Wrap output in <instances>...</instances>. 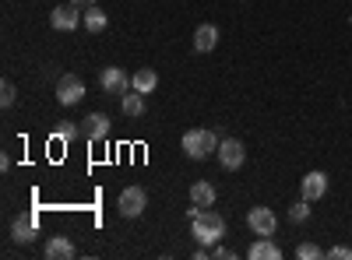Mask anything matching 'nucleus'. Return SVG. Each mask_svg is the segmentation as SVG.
<instances>
[{"instance_id":"nucleus-9","label":"nucleus","mask_w":352,"mask_h":260,"mask_svg":"<svg viewBox=\"0 0 352 260\" xmlns=\"http://www.w3.org/2000/svg\"><path fill=\"white\" fill-rule=\"evenodd\" d=\"M78 21H85V14L78 11V4H60V8H53V14H50V25L56 28V32H74L78 28Z\"/></svg>"},{"instance_id":"nucleus-18","label":"nucleus","mask_w":352,"mask_h":260,"mask_svg":"<svg viewBox=\"0 0 352 260\" xmlns=\"http://www.w3.org/2000/svg\"><path fill=\"white\" fill-rule=\"evenodd\" d=\"M124 113H127L131 120H134V117H141V113H144V99H141V92H134V88H131V92L124 95Z\"/></svg>"},{"instance_id":"nucleus-25","label":"nucleus","mask_w":352,"mask_h":260,"mask_svg":"<svg viewBox=\"0 0 352 260\" xmlns=\"http://www.w3.org/2000/svg\"><path fill=\"white\" fill-rule=\"evenodd\" d=\"M194 257H197V260H208V257H212V250H208V246H201V243H197V250H194Z\"/></svg>"},{"instance_id":"nucleus-21","label":"nucleus","mask_w":352,"mask_h":260,"mask_svg":"<svg viewBox=\"0 0 352 260\" xmlns=\"http://www.w3.org/2000/svg\"><path fill=\"white\" fill-rule=\"evenodd\" d=\"M296 257L300 260H317V257H324V250H320L317 243H300L296 246Z\"/></svg>"},{"instance_id":"nucleus-6","label":"nucleus","mask_w":352,"mask_h":260,"mask_svg":"<svg viewBox=\"0 0 352 260\" xmlns=\"http://www.w3.org/2000/svg\"><path fill=\"white\" fill-rule=\"evenodd\" d=\"M99 84H102V92L106 95H127L131 92V74L124 71V67H106L102 74H99Z\"/></svg>"},{"instance_id":"nucleus-15","label":"nucleus","mask_w":352,"mask_h":260,"mask_svg":"<svg viewBox=\"0 0 352 260\" xmlns=\"http://www.w3.org/2000/svg\"><path fill=\"white\" fill-rule=\"evenodd\" d=\"M39 233H36V218H14L11 222V239L14 243H21V246H28Z\"/></svg>"},{"instance_id":"nucleus-17","label":"nucleus","mask_w":352,"mask_h":260,"mask_svg":"<svg viewBox=\"0 0 352 260\" xmlns=\"http://www.w3.org/2000/svg\"><path fill=\"white\" fill-rule=\"evenodd\" d=\"M85 28H88V32H92V36H99L102 32V28L109 25V18H106V11L99 8V4H92V8H85V21H81Z\"/></svg>"},{"instance_id":"nucleus-13","label":"nucleus","mask_w":352,"mask_h":260,"mask_svg":"<svg viewBox=\"0 0 352 260\" xmlns=\"http://www.w3.org/2000/svg\"><path fill=\"white\" fill-rule=\"evenodd\" d=\"M247 257H250V260H278L282 250H278L275 236H257V243L247 250Z\"/></svg>"},{"instance_id":"nucleus-14","label":"nucleus","mask_w":352,"mask_h":260,"mask_svg":"<svg viewBox=\"0 0 352 260\" xmlns=\"http://www.w3.org/2000/svg\"><path fill=\"white\" fill-rule=\"evenodd\" d=\"M219 46V25H201L194 32V49L197 53H212Z\"/></svg>"},{"instance_id":"nucleus-19","label":"nucleus","mask_w":352,"mask_h":260,"mask_svg":"<svg viewBox=\"0 0 352 260\" xmlns=\"http://www.w3.org/2000/svg\"><path fill=\"white\" fill-rule=\"evenodd\" d=\"M307 218H310V200H307V197H300L296 204L289 208V222H292V225H300V222H307Z\"/></svg>"},{"instance_id":"nucleus-1","label":"nucleus","mask_w":352,"mask_h":260,"mask_svg":"<svg viewBox=\"0 0 352 260\" xmlns=\"http://www.w3.org/2000/svg\"><path fill=\"white\" fill-rule=\"evenodd\" d=\"M190 233H194V239L201 246H215L226 236V218L219 211H212V208H197L190 215Z\"/></svg>"},{"instance_id":"nucleus-8","label":"nucleus","mask_w":352,"mask_h":260,"mask_svg":"<svg viewBox=\"0 0 352 260\" xmlns=\"http://www.w3.org/2000/svg\"><path fill=\"white\" fill-rule=\"evenodd\" d=\"M328 187H331V180H328V172H320V169H314V172H307V176L300 180V197H307L310 204L314 200H320L328 193Z\"/></svg>"},{"instance_id":"nucleus-2","label":"nucleus","mask_w":352,"mask_h":260,"mask_svg":"<svg viewBox=\"0 0 352 260\" xmlns=\"http://www.w3.org/2000/svg\"><path fill=\"white\" fill-rule=\"evenodd\" d=\"M180 144H184L187 158L204 162L208 155H215V152H219V134H215V130H187Z\"/></svg>"},{"instance_id":"nucleus-23","label":"nucleus","mask_w":352,"mask_h":260,"mask_svg":"<svg viewBox=\"0 0 352 260\" xmlns=\"http://www.w3.org/2000/svg\"><path fill=\"white\" fill-rule=\"evenodd\" d=\"M212 257H215V260H232V257H236V253H232L229 246H222V243H215V250H212Z\"/></svg>"},{"instance_id":"nucleus-20","label":"nucleus","mask_w":352,"mask_h":260,"mask_svg":"<svg viewBox=\"0 0 352 260\" xmlns=\"http://www.w3.org/2000/svg\"><path fill=\"white\" fill-rule=\"evenodd\" d=\"M14 102H18V88H14L11 81H4V84H0V106H4V109H11Z\"/></svg>"},{"instance_id":"nucleus-27","label":"nucleus","mask_w":352,"mask_h":260,"mask_svg":"<svg viewBox=\"0 0 352 260\" xmlns=\"http://www.w3.org/2000/svg\"><path fill=\"white\" fill-rule=\"evenodd\" d=\"M349 25H352V14H349Z\"/></svg>"},{"instance_id":"nucleus-4","label":"nucleus","mask_w":352,"mask_h":260,"mask_svg":"<svg viewBox=\"0 0 352 260\" xmlns=\"http://www.w3.org/2000/svg\"><path fill=\"white\" fill-rule=\"evenodd\" d=\"M219 165L222 169H229V172H236L243 162H247V148H243V141H236V137H226V141H219Z\"/></svg>"},{"instance_id":"nucleus-10","label":"nucleus","mask_w":352,"mask_h":260,"mask_svg":"<svg viewBox=\"0 0 352 260\" xmlns=\"http://www.w3.org/2000/svg\"><path fill=\"white\" fill-rule=\"evenodd\" d=\"M81 134L88 141H106L109 137V117L106 113H88V117L81 120Z\"/></svg>"},{"instance_id":"nucleus-7","label":"nucleus","mask_w":352,"mask_h":260,"mask_svg":"<svg viewBox=\"0 0 352 260\" xmlns=\"http://www.w3.org/2000/svg\"><path fill=\"white\" fill-rule=\"evenodd\" d=\"M85 99V84L78 74H64L60 81H56V102L60 106H78Z\"/></svg>"},{"instance_id":"nucleus-22","label":"nucleus","mask_w":352,"mask_h":260,"mask_svg":"<svg viewBox=\"0 0 352 260\" xmlns=\"http://www.w3.org/2000/svg\"><path fill=\"white\" fill-rule=\"evenodd\" d=\"M324 257H331V260H352V246H331V250H324Z\"/></svg>"},{"instance_id":"nucleus-3","label":"nucleus","mask_w":352,"mask_h":260,"mask_svg":"<svg viewBox=\"0 0 352 260\" xmlns=\"http://www.w3.org/2000/svg\"><path fill=\"white\" fill-rule=\"evenodd\" d=\"M247 228H250L254 236H275V233H278V218H275L272 208L257 204V208L247 211Z\"/></svg>"},{"instance_id":"nucleus-16","label":"nucleus","mask_w":352,"mask_h":260,"mask_svg":"<svg viewBox=\"0 0 352 260\" xmlns=\"http://www.w3.org/2000/svg\"><path fill=\"white\" fill-rule=\"evenodd\" d=\"M155 84H159V74H155L152 67H141V71H134V74H131V88H134V92H141V95L155 92Z\"/></svg>"},{"instance_id":"nucleus-26","label":"nucleus","mask_w":352,"mask_h":260,"mask_svg":"<svg viewBox=\"0 0 352 260\" xmlns=\"http://www.w3.org/2000/svg\"><path fill=\"white\" fill-rule=\"evenodd\" d=\"M71 4H78V8H92V4H99V0H71Z\"/></svg>"},{"instance_id":"nucleus-5","label":"nucleus","mask_w":352,"mask_h":260,"mask_svg":"<svg viewBox=\"0 0 352 260\" xmlns=\"http://www.w3.org/2000/svg\"><path fill=\"white\" fill-rule=\"evenodd\" d=\"M116 208H120L124 218H141L144 208H148V193H144V187H127L116 200Z\"/></svg>"},{"instance_id":"nucleus-12","label":"nucleus","mask_w":352,"mask_h":260,"mask_svg":"<svg viewBox=\"0 0 352 260\" xmlns=\"http://www.w3.org/2000/svg\"><path fill=\"white\" fill-rule=\"evenodd\" d=\"M215 200H219V190H215L208 180L190 183V204H197V208H215Z\"/></svg>"},{"instance_id":"nucleus-11","label":"nucleus","mask_w":352,"mask_h":260,"mask_svg":"<svg viewBox=\"0 0 352 260\" xmlns=\"http://www.w3.org/2000/svg\"><path fill=\"white\" fill-rule=\"evenodd\" d=\"M46 257L50 260H74L78 257V246L67 236H50L46 239Z\"/></svg>"},{"instance_id":"nucleus-24","label":"nucleus","mask_w":352,"mask_h":260,"mask_svg":"<svg viewBox=\"0 0 352 260\" xmlns=\"http://www.w3.org/2000/svg\"><path fill=\"white\" fill-rule=\"evenodd\" d=\"M74 134H78V130H74L71 123H64L60 130H56V137H60V141H74Z\"/></svg>"}]
</instances>
